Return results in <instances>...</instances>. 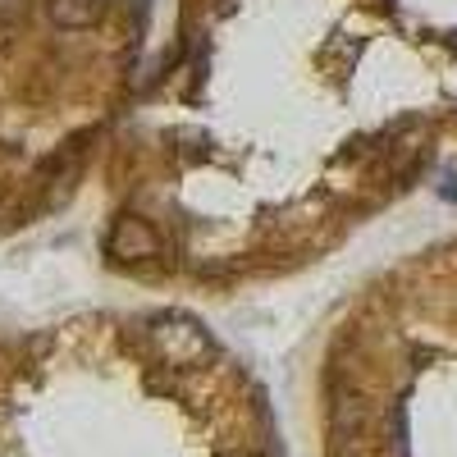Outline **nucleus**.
<instances>
[{
  "mask_svg": "<svg viewBox=\"0 0 457 457\" xmlns=\"http://www.w3.org/2000/svg\"><path fill=\"white\" fill-rule=\"evenodd\" d=\"M151 338H156V348L170 366H187V361H197L206 353V334L197 325H187V320H161L156 329H151Z\"/></svg>",
  "mask_w": 457,
  "mask_h": 457,
  "instance_id": "obj_1",
  "label": "nucleus"
},
{
  "mask_svg": "<svg viewBox=\"0 0 457 457\" xmlns=\"http://www.w3.org/2000/svg\"><path fill=\"white\" fill-rule=\"evenodd\" d=\"M110 252L124 256V261H146V256L161 252V238H156V228H151L146 220L124 215L120 224H114V234H110Z\"/></svg>",
  "mask_w": 457,
  "mask_h": 457,
  "instance_id": "obj_2",
  "label": "nucleus"
},
{
  "mask_svg": "<svg viewBox=\"0 0 457 457\" xmlns=\"http://www.w3.org/2000/svg\"><path fill=\"white\" fill-rule=\"evenodd\" d=\"M46 14L60 28H87L101 14V0H46Z\"/></svg>",
  "mask_w": 457,
  "mask_h": 457,
  "instance_id": "obj_3",
  "label": "nucleus"
},
{
  "mask_svg": "<svg viewBox=\"0 0 457 457\" xmlns=\"http://www.w3.org/2000/svg\"><path fill=\"white\" fill-rule=\"evenodd\" d=\"M23 10V0H0V19H10V14H19Z\"/></svg>",
  "mask_w": 457,
  "mask_h": 457,
  "instance_id": "obj_4",
  "label": "nucleus"
},
{
  "mask_svg": "<svg viewBox=\"0 0 457 457\" xmlns=\"http://www.w3.org/2000/svg\"><path fill=\"white\" fill-rule=\"evenodd\" d=\"M243 457H261V453H243Z\"/></svg>",
  "mask_w": 457,
  "mask_h": 457,
  "instance_id": "obj_5",
  "label": "nucleus"
}]
</instances>
